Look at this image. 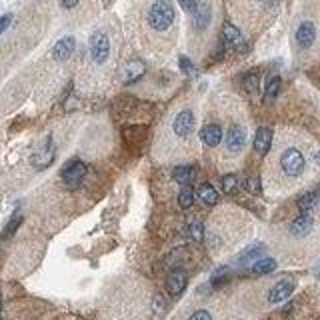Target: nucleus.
I'll use <instances>...</instances> for the list:
<instances>
[{"instance_id": "25", "label": "nucleus", "mask_w": 320, "mask_h": 320, "mask_svg": "<svg viewBox=\"0 0 320 320\" xmlns=\"http://www.w3.org/2000/svg\"><path fill=\"white\" fill-rule=\"evenodd\" d=\"M188 236L192 238V240H196V242H202V238H204V226H202V222H190L188 224Z\"/></svg>"}, {"instance_id": "22", "label": "nucleus", "mask_w": 320, "mask_h": 320, "mask_svg": "<svg viewBox=\"0 0 320 320\" xmlns=\"http://www.w3.org/2000/svg\"><path fill=\"white\" fill-rule=\"evenodd\" d=\"M172 176H174V180H176V182H180V184L188 186V182L194 178V170H192L190 166H178V168H174Z\"/></svg>"}, {"instance_id": "15", "label": "nucleus", "mask_w": 320, "mask_h": 320, "mask_svg": "<svg viewBox=\"0 0 320 320\" xmlns=\"http://www.w3.org/2000/svg\"><path fill=\"white\" fill-rule=\"evenodd\" d=\"M270 144H272V130L262 126L256 130V136H254V150L258 154H266L270 150Z\"/></svg>"}, {"instance_id": "29", "label": "nucleus", "mask_w": 320, "mask_h": 320, "mask_svg": "<svg viewBox=\"0 0 320 320\" xmlns=\"http://www.w3.org/2000/svg\"><path fill=\"white\" fill-rule=\"evenodd\" d=\"M246 190L252 192V194H260V192H262L260 176H248V180H246Z\"/></svg>"}, {"instance_id": "18", "label": "nucleus", "mask_w": 320, "mask_h": 320, "mask_svg": "<svg viewBox=\"0 0 320 320\" xmlns=\"http://www.w3.org/2000/svg\"><path fill=\"white\" fill-rule=\"evenodd\" d=\"M196 194H198V198H200L206 206H216V204H218V192H216L214 186L208 184V182L200 184L198 190H196Z\"/></svg>"}, {"instance_id": "7", "label": "nucleus", "mask_w": 320, "mask_h": 320, "mask_svg": "<svg viewBox=\"0 0 320 320\" xmlns=\"http://www.w3.org/2000/svg\"><path fill=\"white\" fill-rule=\"evenodd\" d=\"M74 48H76L74 36H64V38H60V40L54 44V48H52V58L58 60V62H64V60H68V58L72 56Z\"/></svg>"}, {"instance_id": "19", "label": "nucleus", "mask_w": 320, "mask_h": 320, "mask_svg": "<svg viewBox=\"0 0 320 320\" xmlns=\"http://www.w3.org/2000/svg\"><path fill=\"white\" fill-rule=\"evenodd\" d=\"M264 250H266V246H264L262 242H254V244L246 246V248L240 252V256H238V264H246V262H250V260L258 258Z\"/></svg>"}, {"instance_id": "10", "label": "nucleus", "mask_w": 320, "mask_h": 320, "mask_svg": "<svg viewBox=\"0 0 320 320\" xmlns=\"http://www.w3.org/2000/svg\"><path fill=\"white\" fill-rule=\"evenodd\" d=\"M292 290H294V284H292L290 280H280V282H276V284L270 288V292H268V302L278 304V302L286 300V298L292 294Z\"/></svg>"}, {"instance_id": "26", "label": "nucleus", "mask_w": 320, "mask_h": 320, "mask_svg": "<svg viewBox=\"0 0 320 320\" xmlns=\"http://www.w3.org/2000/svg\"><path fill=\"white\" fill-rule=\"evenodd\" d=\"M236 188H238V178H236L234 174H226V176L222 178V190H224L226 194H234Z\"/></svg>"}, {"instance_id": "14", "label": "nucleus", "mask_w": 320, "mask_h": 320, "mask_svg": "<svg viewBox=\"0 0 320 320\" xmlns=\"http://www.w3.org/2000/svg\"><path fill=\"white\" fill-rule=\"evenodd\" d=\"M200 140L206 144V146H218L220 140H222V128L218 124H206L202 130H200Z\"/></svg>"}, {"instance_id": "9", "label": "nucleus", "mask_w": 320, "mask_h": 320, "mask_svg": "<svg viewBox=\"0 0 320 320\" xmlns=\"http://www.w3.org/2000/svg\"><path fill=\"white\" fill-rule=\"evenodd\" d=\"M246 142V130L242 126H232L226 134V148L228 152H240Z\"/></svg>"}, {"instance_id": "24", "label": "nucleus", "mask_w": 320, "mask_h": 320, "mask_svg": "<svg viewBox=\"0 0 320 320\" xmlns=\"http://www.w3.org/2000/svg\"><path fill=\"white\" fill-rule=\"evenodd\" d=\"M274 268H276V260L274 258H260L258 262H254L252 272H256V274H268Z\"/></svg>"}, {"instance_id": "28", "label": "nucleus", "mask_w": 320, "mask_h": 320, "mask_svg": "<svg viewBox=\"0 0 320 320\" xmlns=\"http://www.w3.org/2000/svg\"><path fill=\"white\" fill-rule=\"evenodd\" d=\"M20 224H22V216H14V218L8 222V226L4 228V232H2V238L6 240V238H10V236H14V232L20 228Z\"/></svg>"}, {"instance_id": "23", "label": "nucleus", "mask_w": 320, "mask_h": 320, "mask_svg": "<svg viewBox=\"0 0 320 320\" xmlns=\"http://www.w3.org/2000/svg\"><path fill=\"white\" fill-rule=\"evenodd\" d=\"M194 204V190L188 186H182V190L178 192V206L180 208H190Z\"/></svg>"}, {"instance_id": "36", "label": "nucleus", "mask_w": 320, "mask_h": 320, "mask_svg": "<svg viewBox=\"0 0 320 320\" xmlns=\"http://www.w3.org/2000/svg\"><path fill=\"white\" fill-rule=\"evenodd\" d=\"M316 162H318V164H320V150H318V152H316Z\"/></svg>"}, {"instance_id": "34", "label": "nucleus", "mask_w": 320, "mask_h": 320, "mask_svg": "<svg viewBox=\"0 0 320 320\" xmlns=\"http://www.w3.org/2000/svg\"><path fill=\"white\" fill-rule=\"evenodd\" d=\"M180 62H182V70H184V72H192V64H190V60H188V58H184V56H182V58H180Z\"/></svg>"}, {"instance_id": "31", "label": "nucleus", "mask_w": 320, "mask_h": 320, "mask_svg": "<svg viewBox=\"0 0 320 320\" xmlns=\"http://www.w3.org/2000/svg\"><path fill=\"white\" fill-rule=\"evenodd\" d=\"M180 6H182V10H186V12L194 14V12H196V8H198V2H192V0H182V2H180Z\"/></svg>"}, {"instance_id": "2", "label": "nucleus", "mask_w": 320, "mask_h": 320, "mask_svg": "<svg viewBox=\"0 0 320 320\" xmlns=\"http://www.w3.org/2000/svg\"><path fill=\"white\" fill-rule=\"evenodd\" d=\"M60 176H62V182L66 184V188L76 190V188L82 186V182H84V178H86V164L78 158L68 160V162L62 166Z\"/></svg>"}, {"instance_id": "8", "label": "nucleus", "mask_w": 320, "mask_h": 320, "mask_svg": "<svg viewBox=\"0 0 320 320\" xmlns=\"http://www.w3.org/2000/svg\"><path fill=\"white\" fill-rule=\"evenodd\" d=\"M316 40V26L310 20H304L298 28H296V42L300 48H310Z\"/></svg>"}, {"instance_id": "33", "label": "nucleus", "mask_w": 320, "mask_h": 320, "mask_svg": "<svg viewBox=\"0 0 320 320\" xmlns=\"http://www.w3.org/2000/svg\"><path fill=\"white\" fill-rule=\"evenodd\" d=\"M188 320H212V316H210V312H206V310H196Z\"/></svg>"}, {"instance_id": "4", "label": "nucleus", "mask_w": 320, "mask_h": 320, "mask_svg": "<svg viewBox=\"0 0 320 320\" xmlns=\"http://www.w3.org/2000/svg\"><path fill=\"white\" fill-rule=\"evenodd\" d=\"M88 48H90V56L96 64H104L110 56V42H108V36L104 32H94L88 40Z\"/></svg>"}, {"instance_id": "21", "label": "nucleus", "mask_w": 320, "mask_h": 320, "mask_svg": "<svg viewBox=\"0 0 320 320\" xmlns=\"http://www.w3.org/2000/svg\"><path fill=\"white\" fill-rule=\"evenodd\" d=\"M280 76H270L268 80H266V86H264V96L268 98V100H274L276 96H278V92H280Z\"/></svg>"}, {"instance_id": "17", "label": "nucleus", "mask_w": 320, "mask_h": 320, "mask_svg": "<svg viewBox=\"0 0 320 320\" xmlns=\"http://www.w3.org/2000/svg\"><path fill=\"white\" fill-rule=\"evenodd\" d=\"M144 64L140 62V60H132V62H128L126 66H124V82L126 84H132V82H136L142 74H144Z\"/></svg>"}, {"instance_id": "11", "label": "nucleus", "mask_w": 320, "mask_h": 320, "mask_svg": "<svg viewBox=\"0 0 320 320\" xmlns=\"http://www.w3.org/2000/svg\"><path fill=\"white\" fill-rule=\"evenodd\" d=\"M166 286H168V292H170L172 296H178V294L184 290V286H186V272H184L182 268L172 270V272L168 274Z\"/></svg>"}, {"instance_id": "12", "label": "nucleus", "mask_w": 320, "mask_h": 320, "mask_svg": "<svg viewBox=\"0 0 320 320\" xmlns=\"http://www.w3.org/2000/svg\"><path fill=\"white\" fill-rule=\"evenodd\" d=\"M312 226H314L312 216H310V214H300L296 220H292V224H290V234L302 238V236H306V234L312 230Z\"/></svg>"}, {"instance_id": "6", "label": "nucleus", "mask_w": 320, "mask_h": 320, "mask_svg": "<svg viewBox=\"0 0 320 320\" xmlns=\"http://www.w3.org/2000/svg\"><path fill=\"white\" fill-rule=\"evenodd\" d=\"M194 114L190 112V110H180L178 114H176V118H174V122H172V130H174V134H178V136H188L192 130H194Z\"/></svg>"}, {"instance_id": "30", "label": "nucleus", "mask_w": 320, "mask_h": 320, "mask_svg": "<svg viewBox=\"0 0 320 320\" xmlns=\"http://www.w3.org/2000/svg\"><path fill=\"white\" fill-rule=\"evenodd\" d=\"M228 280V268L226 266H222V268H218L216 272H214V276H212V284H222V282H226Z\"/></svg>"}, {"instance_id": "3", "label": "nucleus", "mask_w": 320, "mask_h": 320, "mask_svg": "<svg viewBox=\"0 0 320 320\" xmlns=\"http://www.w3.org/2000/svg\"><path fill=\"white\" fill-rule=\"evenodd\" d=\"M304 164H306V160H304V154L298 150V148H286L284 152H282V156H280V168H282V172L286 174V176H290V178H296V176H300L302 174V170H304Z\"/></svg>"}, {"instance_id": "5", "label": "nucleus", "mask_w": 320, "mask_h": 320, "mask_svg": "<svg viewBox=\"0 0 320 320\" xmlns=\"http://www.w3.org/2000/svg\"><path fill=\"white\" fill-rule=\"evenodd\" d=\"M54 156H56V146L52 142V136H48V138H44L42 144H38V148L34 150L30 162L36 170H42V168H48L54 162Z\"/></svg>"}, {"instance_id": "16", "label": "nucleus", "mask_w": 320, "mask_h": 320, "mask_svg": "<svg viewBox=\"0 0 320 320\" xmlns=\"http://www.w3.org/2000/svg\"><path fill=\"white\" fill-rule=\"evenodd\" d=\"M192 16H194V26H196V30H204V28L208 26V22H210V16H212L210 4H208V2H198V8H196V12H194Z\"/></svg>"}, {"instance_id": "32", "label": "nucleus", "mask_w": 320, "mask_h": 320, "mask_svg": "<svg viewBox=\"0 0 320 320\" xmlns=\"http://www.w3.org/2000/svg\"><path fill=\"white\" fill-rule=\"evenodd\" d=\"M10 22H12V14H2L0 16V34L6 32V28L10 26Z\"/></svg>"}, {"instance_id": "1", "label": "nucleus", "mask_w": 320, "mask_h": 320, "mask_svg": "<svg viewBox=\"0 0 320 320\" xmlns=\"http://www.w3.org/2000/svg\"><path fill=\"white\" fill-rule=\"evenodd\" d=\"M148 22H150V26H152L154 30H158V32L170 28V24L174 22V8H172V4H170V2H164V0L154 2V4L148 8Z\"/></svg>"}, {"instance_id": "20", "label": "nucleus", "mask_w": 320, "mask_h": 320, "mask_svg": "<svg viewBox=\"0 0 320 320\" xmlns=\"http://www.w3.org/2000/svg\"><path fill=\"white\" fill-rule=\"evenodd\" d=\"M298 210L302 212V214H306L308 210H312V208H316L320 204V194L318 192H306V194H302L300 198H298Z\"/></svg>"}, {"instance_id": "13", "label": "nucleus", "mask_w": 320, "mask_h": 320, "mask_svg": "<svg viewBox=\"0 0 320 320\" xmlns=\"http://www.w3.org/2000/svg\"><path fill=\"white\" fill-rule=\"evenodd\" d=\"M222 36H224L226 44H230V46H234V48H240V50H246V44H244V40H242V34H240V30H238L234 24L226 22V24L222 26Z\"/></svg>"}, {"instance_id": "27", "label": "nucleus", "mask_w": 320, "mask_h": 320, "mask_svg": "<svg viewBox=\"0 0 320 320\" xmlns=\"http://www.w3.org/2000/svg\"><path fill=\"white\" fill-rule=\"evenodd\" d=\"M244 88H246V92H250V94H254V92L258 90V72H248V74L244 76Z\"/></svg>"}, {"instance_id": "35", "label": "nucleus", "mask_w": 320, "mask_h": 320, "mask_svg": "<svg viewBox=\"0 0 320 320\" xmlns=\"http://www.w3.org/2000/svg\"><path fill=\"white\" fill-rule=\"evenodd\" d=\"M60 6H62V8H74V6H76V2H62Z\"/></svg>"}]
</instances>
